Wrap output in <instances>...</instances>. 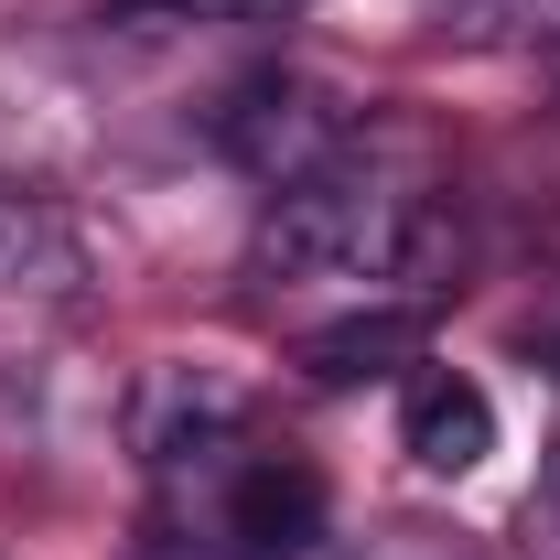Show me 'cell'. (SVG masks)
Listing matches in <instances>:
<instances>
[{
    "label": "cell",
    "mask_w": 560,
    "mask_h": 560,
    "mask_svg": "<svg viewBox=\"0 0 560 560\" xmlns=\"http://www.w3.org/2000/svg\"><path fill=\"white\" fill-rule=\"evenodd\" d=\"M302 0H108L130 33H226V22H291Z\"/></svg>",
    "instance_id": "7"
},
{
    "label": "cell",
    "mask_w": 560,
    "mask_h": 560,
    "mask_svg": "<svg viewBox=\"0 0 560 560\" xmlns=\"http://www.w3.org/2000/svg\"><path fill=\"white\" fill-rule=\"evenodd\" d=\"M355 108L335 86H313V75H248L226 108H215V151L248 173V184H313V173H335L355 162Z\"/></svg>",
    "instance_id": "2"
},
{
    "label": "cell",
    "mask_w": 560,
    "mask_h": 560,
    "mask_svg": "<svg viewBox=\"0 0 560 560\" xmlns=\"http://www.w3.org/2000/svg\"><path fill=\"white\" fill-rule=\"evenodd\" d=\"M410 346H420V313H355V324H324V335L302 346V366H313L324 388H346V377H388Z\"/></svg>",
    "instance_id": "5"
},
{
    "label": "cell",
    "mask_w": 560,
    "mask_h": 560,
    "mask_svg": "<svg viewBox=\"0 0 560 560\" xmlns=\"http://www.w3.org/2000/svg\"><path fill=\"white\" fill-rule=\"evenodd\" d=\"M399 453L420 475H475L495 453V399L464 366H410V388H399Z\"/></svg>",
    "instance_id": "4"
},
{
    "label": "cell",
    "mask_w": 560,
    "mask_h": 560,
    "mask_svg": "<svg viewBox=\"0 0 560 560\" xmlns=\"http://www.w3.org/2000/svg\"><path fill=\"white\" fill-rule=\"evenodd\" d=\"M442 33L453 44H486V55H506V44H560V0H442Z\"/></svg>",
    "instance_id": "6"
},
{
    "label": "cell",
    "mask_w": 560,
    "mask_h": 560,
    "mask_svg": "<svg viewBox=\"0 0 560 560\" xmlns=\"http://www.w3.org/2000/svg\"><path fill=\"white\" fill-rule=\"evenodd\" d=\"M86 237H75L66 206H44V195H11L0 184V302H33V313H75L86 302Z\"/></svg>",
    "instance_id": "3"
},
{
    "label": "cell",
    "mask_w": 560,
    "mask_h": 560,
    "mask_svg": "<svg viewBox=\"0 0 560 560\" xmlns=\"http://www.w3.org/2000/svg\"><path fill=\"white\" fill-rule=\"evenodd\" d=\"M528 528H539V539H560V442H550V475H539V495H528Z\"/></svg>",
    "instance_id": "8"
},
{
    "label": "cell",
    "mask_w": 560,
    "mask_h": 560,
    "mask_svg": "<svg viewBox=\"0 0 560 560\" xmlns=\"http://www.w3.org/2000/svg\"><path fill=\"white\" fill-rule=\"evenodd\" d=\"M151 464H162V528L195 560H291L324 539V475L248 442L226 399L195 410V431H162Z\"/></svg>",
    "instance_id": "1"
}]
</instances>
